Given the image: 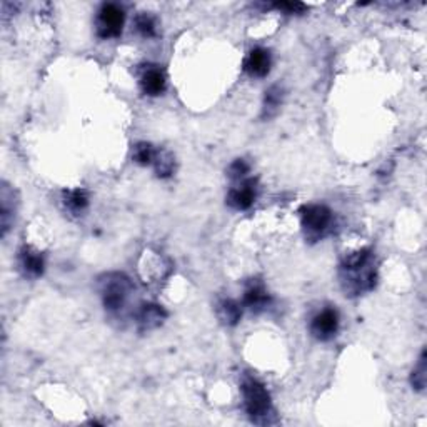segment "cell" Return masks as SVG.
<instances>
[{
  "instance_id": "cell-6",
  "label": "cell",
  "mask_w": 427,
  "mask_h": 427,
  "mask_svg": "<svg viewBox=\"0 0 427 427\" xmlns=\"http://www.w3.org/2000/svg\"><path fill=\"white\" fill-rule=\"evenodd\" d=\"M339 329V314L336 309L321 310L310 322V332L319 341H330L337 334Z\"/></svg>"
},
{
  "instance_id": "cell-16",
  "label": "cell",
  "mask_w": 427,
  "mask_h": 427,
  "mask_svg": "<svg viewBox=\"0 0 427 427\" xmlns=\"http://www.w3.org/2000/svg\"><path fill=\"white\" fill-rule=\"evenodd\" d=\"M63 203L72 212H82L89 206V195L83 189H74L63 194Z\"/></svg>"
},
{
  "instance_id": "cell-18",
  "label": "cell",
  "mask_w": 427,
  "mask_h": 427,
  "mask_svg": "<svg viewBox=\"0 0 427 427\" xmlns=\"http://www.w3.org/2000/svg\"><path fill=\"white\" fill-rule=\"evenodd\" d=\"M135 29L142 37H154L157 34V23H155L154 17L149 14H141L135 19Z\"/></svg>"
},
{
  "instance_id": "cell-15",
  "label": "cell",
  "mask_w": 427,
  "mask_h": 427,
  "mask_svg": "<svg viewBox=\"0 0 427 427\" xmlns=\"http://www.w3.org/2000/svg\"><path fill=\"white\" fill-rule=\"evenodd\" d=\"M154 169L155 174L159 177L167 179L170 177L174 172V157L172 154L167 152V150H155V157H154Z\"/></svg>"
},
{
  "instance_id": "cell-7",
  "label": "cell",
  "mask_w": 427,
  "mask_h": 427,
  "mask_svg": "<svg viewBox=\"0 0 427 427\" xmlns=\"http://www.w3.org/2000/svg\"><path fill=\"white\" fill-rule=\"evenodd\" d=\"M227 203L235 210H246L255 201V181L244 179L241 183L234 186L227 194Z\"/></svg>"
},
{
  "instance_id": "cell-13",
  "label": "cell",
  "mask_w": 427,
  "mask_h": 427,
  "mask_svg": "<svg viewBox=\"0 0 427 427\" xmlns=\"http://www.w3.org/2000/svg\"><path fill=\"white\" fill-rule=\"evenodd\" d=\"M217 315L227 326H235L242 317V309L232 299H224L217 304Z\"/></svg>"
},
{
  "instance_id": "cell-14",
  "label": "cell",
  "mask_w": 427,
  "mask_h": 427,
  "mask_svg": "<svg viewBox=\"0 0 427 427\" xmlns=\"http://www.w3.org/2000/svg\"><path fill=\"white\" fill-rule=\"evenodd\" d=\"M282 97H284V90L281 86H272L266 92L264 97V107H262V117L270 119L279 112V107L282 103Z\"/></svg>"
},
{
  "instance_id": "cell-12",
  "label": "cell",
  "mask_w": 427,
  "mask_h": 427,
  "mask_svg": "<svg viewBox=\"0 0 427 427\" xmlns=\"http://www.w3.org/2000/svg\"><path fill=\"white\" fill-rule=\"evenodd\" d=\"M21 266L26 270V274L32 277H39L43 272V257L37 250L30 249V247H23L21 252Z\"/></svg>"
},
{
  "instance_id": "cell-4",
  "label": "cell",
  "mask_w": 427,
  "mask_h": 427,
  "mask_svg": "<svg viewBox=\"0 0 427 427\" xmlns=\"http://www.w3.org/2000/svg\"><path fill=\"white\" fill-rule=\"evenodd\" d=\"M301 219L307 235L319 239L332 224V212L329 207L322 206V203H309L301 209Z\"/></svg>"
},
{
  "instance_id": "cell-10",
  "label": "cell",
  "mask_w": 427,
  "mask_h": 427,
  "mask_svg": "<svg viewBox=\"0 0 427 427\" xmlns=\"http://www.w3.org/2000/svg\"><path fill=\"white\" fill-rule=\"evenodd\" d=\"M141 87L143 94L150 97H157L166 90V75L157 67H149L141 77Z\"/></svg>"
},
{
  "instance_id": "cell-1",
  "label": "cell",
  "mask_w": 427,
  "mask_h": 427,
  "mask_svg": "<svg viewBox=\"0 0 427 427\" xmlns=\"http://www.w3.org/2000/svg\"><path fill=\"white\" fill-rule=\"evenodd\" d=\"M376 269L373 267V252L369 249L346 255L341 264V282L346 295H359L376 286Z\"/></svg>"
},
{
  "instance_id": "cell-17",
  "label": "cell",
  "mask_w": 427,
  "mask_h": 427,
  "mask_svg": "<svg viewBox=\"0 0 427 427\" xmlns=\"http://www.w3.org/2000/svg\"><path fill=\"white\" fill-rule=\"evenodd\" d=\"M427 366H426V350H422L421 357H419L417 366L414 367L413 374H410V384L416 390H424L426 389V381H427Z\"/></svg>"
},
{
  "instance_id": "cell-21",
  "label": "cell",
  "mask_w": 427,
  "mask_h": 427,
  "mask_svg": "<svg viewBox=\"0 0 427 427\" xmlns=\"http://www.w3.org/2000/svg\"><path fill=\"white\" fill-rule=\"evenodd\" d=\"M274 7L277 10L286 12V14H302L307 9L304 3L301 2H277L274 3Z\"/></svg>"
},
{
  "instance_id": "cell-3",
  "label": "cell",
  "mask_w": 427,
  "mask_h": 427,
  "mask_svg": "<svg viewBox=\"0 0 427 427\" xmlns=\"http://www.w3.org/2000/svg\"><path fill=\"white\" fill-rule=\"evenodd\" d=\"M130 292H132V282L126 274L112 272L103 275L101 281V294L103 306L109 312L122 310Z\"/></svg>"
},
{
  "instance_id": "cell-2",
  "label": "cell",
  "mask_w": 427,
  "mask_h": 427,
  "mask_svg": "<svg viewBox=\"0 0 427 427\" xmlns=\"http://www.w3.org/2000/svg\"><path fill=\"white\" fill-rule=\"evenodd\" d=\"M241 389L249 417L255 424H270L269 416H272L270 414L272 413V404H270V396L264 384H261L252 377H247L242 382Z\"/></svg>"
},
{
  "instance_id": "cell-19",
  "label": "cell",
  "mask_w": 427,
  "mask_h": 427,
  "mask_svg": "<svg viewBox=\"0 0 427 427\" xmlns=\"http://www.w3.org/2000/svg\"><path fill=\"white\" fill-rule=\"evenodd\" d=\"M134 161L141 166H149V163L154 162L155 157V149L150 143L147 142H139L137 146L134 147Z\"/></svg>"
},
{
  "instance_id": "cell-20",
  "label": "cell",
  "mask_w": 427,
  "mask_h": 427,
  "mask_svg": "<svg viewBox=\"0 0 427 427\" xmlns=\"http://www.w3.org/2000/svg\"><path fill=\"white\" fill-rule=\"evenodd\" d=\"M250 167L249 163H247L244 159H237V161H234L229 166V169H227V175H229L230 179H234V181H244L247 177V174H249Z\"/></svg>"
},
{
  "instance_id": "cell-9",
  "label": "cell",
  "mask_w": 427,
  "mask_h": 427,
  "mask_svg": "<svg viewBox=\"0 0 427 427\" xmlns=\"http://www.w3.org/2000/svg\"><path fill=\"white\" fill-rule=\"evenodd\" d=\"M167 312L162 306L143 304L137 312V324L141 330H152L166 321Z\"/></svg>"
},
{
  "instance_id": "cell-8",
  "label": "cell",
  "mask_w": 427,
  "mask_h": 427,
  "mask_svg": "<svg viewBox=\"0 0 427 427\" xmlns=\"http://www.w3.org/2000/svg\"><path fill=\"white\" fill-rule=\"evenodd\" d=\"M270 52L262 47H255L249 52L244 61V72L250 77H266L270 70Z\"/></svg>"
},
{
  "instance_id": "cell-5",
  "label": "cell",
  "mask_w": 427,
  "mask_h": 427,
  "mask_svg": "<svg viewBox=\"0 0 427 427\" xmlns=\"http://www.w3.org/2000/svg\"><path fill=\"white\" fill-rule=\"evenodd\" d=\"M123 10L115 3H103L95 19V30L103 41L115 39L122 34L123 27Z\"/></svg>"
},
{
  "instance_id": "cell-11",
  "label": "cell",
  "mask_w": 427,
  "mask_h": 427,
  "mask_svg": "<svg viewBox=\"0 0 427 427\" xmlns=\"http://www.w3.org/2000/svg\"><path fill=\"white\" fill-rule=\"evenodd\" d=\"M270 297L267 294V290L264 289V286L259 284V282H250L247 286L246 292H244V306L249 307L252 312H261L264 310L267 306H269Z\"/></svg>"
}]
</instances>
